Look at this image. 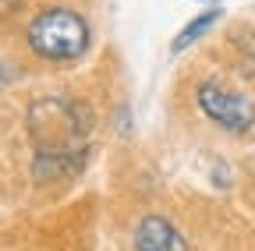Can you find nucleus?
<instances>
[{"label":"nucleus","instance_id":"nucleus-1","mask_svg":"<svg viewBox=\"0 0 255 251\" xmlns=\"http://www.w3.org/2000/svg\"><path fill=\"white\" fill-rule=\"evenodd\" d=\"M28 131L36 142V177H64L78 167L75 152H85L82 138L89 131V110L71 99H39L28 110Z\"/></svg>","mask_w":255,"mask_h":251},{"label":"nucleus","instance_id":"nucleus-2","mask_svg":"<svg viewBox=\"0 0 255 251\" xmlns=\"http://www.w3.org/2000/svg\"><path fill=\"white\" fill-rule=\"evenodd\" d=\"M28 46L36 57L53 60V64H68L78 60L89 46V25L82 14L68 7H46L32 18L28 25Z\"/></svg>","mask_w":255,"mask_h":251},{"label":"nucleus","instance_id":"nucleus-3","mask_svg":"<svg viewBox=\"0 0 255 251\" xmlns=\"http://www.w3.org/2000/svg\"><path fill=\"white\" fill-rule=\"evenodd\" d=\"M199 106L213 124H220L223 131H234V135H245L255 124V103L248 96H241V92H231L227 85H216V82L199 85Z\"/></svg>","mask_w":255,"mask_h":251},{"label":"nucleus","instance_id":"nucleus-4","mask_svg":"<svg viewBox=\"0 0 255 251\" xmlns=\"http://www.w3.org/2000/svg\"><path fill=\"white\" fill-rule=\"evenodd\" d=\"M135 248L138 251H188L181 230L163 216H145L135 230Z\"/></svg>","mask_w":255,"mask_h":251},{"label":"nucleus","instance_id":"nucleus-5","mask_svg":"<svg viewBox=\"0 0 255 251\" xmlns=\"http://www.w3.org/2000/svg\"><path fill=\"white\" fill-rule=\"evenodd\" d=\"M216 18H220V11L213 7V11H206V14H199L195 21H191V25H184V32H181V36L174 39V50H184L188 43H195V39H199V36L206 32V28H209V25H213Z\"/></svg>","mask_w":255,"mask_h":251},{"label":"nucleus","instance_id":"nucleus-6","mask_svg":"<svg viewBox=\"0 0 255 251\" xmlns=\"http://www.w3.org/2000/svg\"><path fill=\"white\" fill-rule=\"evenodd\" d=\"M18 4H21V0H0V21H4V18H7Z\"/></svg>","mask_w":255,"mask_h":251},{"label":"nucleus","instance_id":"nucleus-7","mask_svg":"<svg viewBox=\"0 0 255 251\" xmlns=\"http://www.w3.org/2000/svg\"><path fill=\"white\" fill-rule=\"evenodd\" d=\"M209 4H216V0H209Z\"/></svg>","mask_w":255,"mask_h":251}]
</instances>
